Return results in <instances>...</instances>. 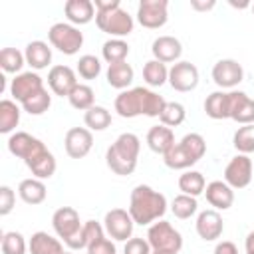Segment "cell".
<instances>
[{"label":"cell","mask_w":254,"mask_h":254,"mask_svg":"<svg viewBox=\"0 0 254 254\" xmlns=\"http://www.w3.org/2000/svg\"><path fill=\"white\" fill-rule=\"evenodd\" d=\"M48 85L56 95L67 97L73 91V87L77 85L75 71L69 65H54L48 73Z\"/></svg>","instance_id":"2e32d148"},{"label":"cell","mask_w":254,"mask_h":254,"mask_svg":"<svg viewBox=\"0 0 254 254\" xmlns=\"http://www.w3.org/2000/svg\"><path fill=\"white\" fill-rule=\"evenodd\" d=\"M65 153L71 159H83L93 147V135L87 127H71L64 139Z\"/></svg>","instance_id":"7c38bea8"},{"label":"cell","mask_w":254,"mask_h":254,"mask_svg":"<svg viewBox=\"0 0 254 254\" xmlns=\"http://www.w3.org/2000/svg\"><path fill=\"white\" fill-rule=\"evenodd\" d=\"M133 226H135V220L131 218L129 210L125 208H111L105 212V218H103V228L105 232L113 238V240H119V242H127L129 238H133Z\"/></svg>","instance_id":"52a82bcc"},{"label":"cell","mask_w":254,"mask_h":254,"mask_svg":"<svg viewBox=\"0 0 254 254\" xmlns=\"http://www.w3.org/2000/svg\"><path fill=\"white\" fill-rule=\"evenodd\" d=\"M246 254H254V230L246 236Z\"/></svg>","instance_id":"816d5d0a"},{"label":"cell","mask_w":254,"mask_h":254,"mask_svg":"<svg viewBox=\"0 0 254 254\" xmlns=\"http://www.w3.org/2000/svg\"><path fill=\"white\" fill-rule=\"evenodd\" d=\"M163 161H165V165L169 167V169H175V171H183V169H189V167H192L196 161L179 145V143H175L165 155H163Z\"/></svg>","instance_id":"e575fe53"},{"label":"cell","mask_w":254,"mask_h":254,"mask_svg":"<svg viewBox=\"0 0 254 254\" xmlns=\"http://www.w3.org/2000/svg\"><path fill=\"white\" fill-rule=\"evenodd\" d=\"M77 73L83 79H95L101 73V62H99V58H95L91 54L81 56L79 62H77Z\"/></svg>","instance_id":"ee69618b"},{"label":"cell","mask_w":254,"mask_h":254,"mask_svg":"<svg viewBox=\"0 0 254 254\" xmlns=\"http://www.w3.org/2000/svg\"><path fill=\"white\" fill-rule=\"evenodd\" d=\"M214 254H238V248H236L234 242H230V240H222V242L216 244Z\"/></svg>","instance_id":"681fc988"},{"label":"cell","mask_w":254,"mask_h":254,"mask_svg":"<svg viewBox=\"0 0 254 254\" xmlns=\"http://www.w3.org/2000/svg\"><path fill=\"white\" fill-rule=\"evenodd\" d=\"M204 113L210 119H230V91H212L204 99Z\"/></svg>","instance_id":"cb8c5ba5"},{"label":"cell","mask_w":254,"mask_h":254,"mask_svg":"<svg viewBox=\"0 0 254 254\" xmlns=\"http://www.w3.org/2000/svg\"><path fill=\"white\" fill-rule=\"evenodd\" d=\"M242 77H244V69L236 60H230V58L218 60L214 64V67H212V79L222 89L236 87L242 81Z\"/></svg>","instance_id":"8fae6325"},{"label":"cell","mask_w":254,"mask_h":254,"mask_svg":"<svg viewBox=\"0 0 254 254\" xmlns=\"http://www.w3.org/2000/svg\"><path fill=\"white\" fill-rule=\"evenodd\" d=\"M95 24L101 32L119 40L133 32V16H129V12L123 8L109 12H95Z\"/></svg>","instance_id":"8992f818"},{"label":"cell","mask_w":254,"mask_h":254,"mask_svg":"<svg viewBox=\"0 0 254 254\" xmlns=\"http://www.w3.org/2000/svg\"><path fill=\"white\" fill-rule=\"evenodd\" d=\"M115 111L117 115L131 119L137 115H147V117H159L167 105L163 95L147 89V87H133L125 89L115 97Z\"/></svg>","instance_id":"6da1fadb"},{"label":"cell","mask_w":254,"mask_h":254,"mask_svg":"<svg viewBox=\"0 0 254 254\" xmlns=\"http://www.w3.org/2000/svg\"><path fill=\"white\" fill-rule=\"evenodd\" d=\"M185 117H187V111H185V105L183 103H179V101H167V105H165V109H163V113L159 115V119H161V123L163 125H167V127H179L183 121H185Z\"/></svg>","instance_id":"b9f144b4"},{"label":"cell","mask_w":254,"mask_h":254,"mask_svg":"<svg viewBox=\"0 0 254 254\" xmlns=\"http://www.w3.org/2000/svg\"><path fill=\"white\" fill-rule=\"evenodd\" d=\"M232 143H234V147H236V151L240 155L254 153V123L238 127L234 137H232Z\"/></svg>","instance_id":"ab89813d"},{"label":"cell","mask_w":254,"mask_h":254,"mask_svg":"<svg viewBox=\"0 0 254 254\" xmlns=\"http://www.w3.org/2000/svg\"><path fill=\"white\" fill-rule=\"evenodd\" d=\"M87 254H117V248L109 238L101 236L87 246Z\"/></svg>","instance_id":"7dc6e473"},{"label":"cell","mask_w":254,"mask_h":254,"mask_svg":"<svg viewBox=\"0 0 254 254\" xmlns=\"http://www.w3.org/2000/svg\"><path fill=\"white\" fill-rule=\"evenodd\" d=\"M0 250H2V254H26L28 244H26V240H24V236L20 232L10 230V232L2 234Z\"/></svg>","instance_id":"7bdbcfd3"},{"label":"cell","mask_w":254,"mask_h":254,"mask_svg":"<svg viewBox=\"0 0 254 254\" xmlns=\"http://www.w3.org/2000/svg\"><path fill=\"white\" fill-rule=\"evenodd\" d=\"M204 196L214 210H228L234 202V189L224 181H212L206 185Z\"/></svg>","instance_id":"ac0fdd59"},{"label":"cell","mask_w":254,"mask_h":254,"mask_svg":"<svg viewBox=\"0 0 254 254\" xmlns=\"http://www.w3.org/2000/svg\"><path fill=\"white\" fill-rule=\"evenodd\" d=\"M26 64V56L16 48H2L0 52V67L6 73H18Z\"/></svg>","instance_id":"8d00e7d4"},{"label":"cell","mask_w":254,"mask_h":254,"mask_svg":"<svg viewBox=\"0 0 254 254\" xmlns=\"http://www.w3.org/2000/svg\"><path fill=\"white\" fill-rule=\"evenodd\" d=\"M147 242L151 244L153 250H171V252L179 254V250L183 248L181 232L167 220H157L149 226Z\"/></svg>","instance_id":"5b68a950"},{"label":"cell","mask_w":254,"mask_h":254,"mask_svg":"<svg viewBox=\"0 0 254 254\" xmlns=\"http://www.w3.org/2000/svg\"><path fill=\"white\" fill-rule=\"evenodd\" d=\"M26 167L32 171V175L40 181L44 179H50L54 173H56V157L46 149L42 147L36 155H32L28 161H26Z\"/></svg>","instance_id":"7402d4cb"},{"label":"cell","mask_w":254,"mask_h":254,"mask_svg":"<svg viewBox=\"0 0 254 254\" xmlns=\"http://www.w3.org/2000/svg\"><path fill=\"white\" fill-rule=\"evenodd\" d=\"M250 8H252V14H254V2H252V6H250Z\"/></svg>","instance_id":"db71d44e"},{"label":"cell","mask_w":254,"mask_h":254,"mask_svg":"<svg viewBox=\"0 0 254 254\" xmlns=\"http://www.w3.org/2000/svg\"><path fill=\"white\" fill-rule=\"evenodd\" d=\"M179 189L183 194H189V196H198L204 192L206 189V181H204V175L198 173V171H185L181 177H179Z\"/></svg>","instance_id":"f546056e"},{"label":"cell","mask_w":254,"mask_h":254,"mask_svg":"<svg viewBox=\"0 0 254 254\" xmlns=\"http://www.w3.org/2000/svg\"><path fill=\"white\" fill-rule=\"evenodd\" d=\"M151 254H177V252H171V250H151Z\"/></svg>","instance_id":"f5cc1de1"},{"label":"cell","mask_w":254,"mask_h":254,"mask_svg":"<svg viewBox=\"0 0 254 254\" xmlns=\"http://www.w3.org/2000/svg\"><path fill=\"white\" fill-rule=\"evenodd\" d=\"M64 254H73V252H67V250H65V252H64Z\"/></svg>","instance_id":"11a10c76"},{"label":"cell","mask_w":254,"mask_h":254,"mask_svg":"<svg viewBox=\"0 0 254 254\" xmlns=\"http://www.w3.org/2000/svg\"><path fill=\"white\" fill-rule=\"evenodd\" d=\"M28 250L30 254H64L65 252L62 242L44 230H38L32 234L28 242Z\"/></svg>","instance_id":"83f0119b"},{"label":"cell","mask_w":254,"mask_h":254,"mask_svg":"<svg viewBox=\"0 0 254 254\" xmlns=\"http://www.w3.org/2000/svg\"><path fill=\"white\" fill-rule=\"evenodd\" d=\"M143 79L151 87H161L165 81H169V69L159 60H149L143 65Z\"/></svg>","instance_id":"d6a6232c"},{"label":"cell","mask_w":254,"mask_h":254,"mask_svg":"<svg viewBox=\"0 0 254 254\" xmlns=\"http://www.w3.org/2000/svg\"><path fill=\"white\" fill-rule=\"evenodd\" d=\"M93 6H95V12H109V10L121 8V2L119 0H95Z\"/></svg>","instance_id":"c3c4849f"},{"label":"cell","mask_w":254,"mask_h":254,"mask_svg":"<svg viewBox=\"0 0 254 254\" xmlns=\"http://www.w3.org/2000/svg\"><path fill=\"white\" fill-rule=\"evenodd\" d=\"M52 226H54L56 234L65 242V240H69L83 224L79 222V214H77L75 208H71V206H62V208H58V210L54 212V216H52Z\"/></svg>","instance_id":"5bb4252c"},{"label":"cell","mask_w":254,"mask_h":254,"mask_svg":"<svg viewBox=\"0 0 254 254\" xmlns=\"http://www.w3.org/2000/svg\"><path fill=\"white\" fill-rule=\"evenodd\" d=\"M133 75H135V71H133L131 64H127V62L111 64V65L107 67V73H105L107 83H109L111 87H115V89H123V91H125V87L131 85Z\"/></svg>","instance_id":"f1b7e54d"},{"label":"cell","mask_w":254,"mask_h":254,"mask_svg":"<svg viewBox=\"0 0 254 254\" xmlns=\"http://www.w3.org/2000/svg\"><path fill=\"white\" fill-rule=\"evenodd\" d=\"M101 56L103 60L111 65V64H119V62H125L127 56H129V44L119 40V38H111L107 40L103 46H101Z\"/></svg>","instance_id":"1f68e13d"},{"label":"cell","mask_w":254,"mask_h":254,"mask_svg":"<svg viewBox=\"0 0 254 254\" xmlns=\"http://www.w3.org/2000/svg\"><path fill=\"white\" fill-rule=\"evenodd\" d=\"M169 2L167 0H141L137 6V22L143 28L157 30L169 20Z\"/></svg>","instance_id":"ba28073f"},{"label":"cell","mask_w":254,"mask_h":254,"mask_svg":"<svg viewBox=\"0 0 254 254\" xmlns=\"http://www.w3.org/2000/svg\"><path fill=\"white\" fill-rule=\"evenodd\" d=\"M151 244L147 242V238H129L125 242V248H123V254H151Z\"/></svg>","instance_id":"bcb514c9"},{"label":"cell","mask_w":254,"mask_h":254,"mask_svg":"<svg viewBox=\"0 0 254 254\" xmlns=\"http://www.w3.org/2000/svg\"><path fill=\"white\" fill-rule=\"evenodd\" d=\"M196 208H198L196 198H194V196H189V194H183V192L177 194V196L173 198V202H171L173 214H175L177 218H181V220L190 218V216L196 212Z\"/></svg>","instance_id":"f35d334b"},{"label":"cell","mask_w":254,"mask_h":254,"mask_svg":"<svg viewBox=\"0 0 254 254\" xmlns=\"http://www.w3.org/2000/svg\"><path fill=\"white\" fill-rule=\"evenodd\" d=\"M129 214L135 224H153L167 212V198L159 190L151 189L149 185H137L131 190L129 198Z\"/></svg>","instance_id":"7a4b0ae2"},{"label":"cell","mask_w":254,"mask_h":254,"mask_svg":"<svg viewBox=\"0 0 254 254\" xmlns=\"http://www.w3.org/2000/svg\"><path fill=\"white\" fill-rule=\"evenodd\" d=\"M230 119L240 125L254 123V99L244 91H230Z\"/></svg>","instance_id":"d6986e66"},{"label":"cell","mask_w":254,"mask_h":254,"mask_svg":"<svg viewBox=\"0 0 254 254\" xmlns=\"http://www.w3.org/2000/svg\"><path fill=\"white\" fill-rule=\"evenodd\" d=\"M252 159L248 155H236L224 169V183L232 189H244L252 181Z\"/></svg>","instance_id":"9c48e42d"},{"label":"cell","mask_w":254,"mask_h":254,"mask_svg":"<svg viewBox=\"0 0 254 254\" xmlns=\"http://www.w3.org/2000/svg\"><path fill=\"white\" fill-rule=\"evenodd\" d=\"M83 123L89 131H105L111 125V113H109V109H105L101 105H93L91 109L85 111Z\"/></svg>","instance_id":"836d02e7"},{"label":"cell","mask_w":254,"mask_h":254,"mask_svg":"<svg viewBox=\"0 0 254 254\" xmlns=\"http://www.w3.org/2000/svg\"><path fill=\"white\" fill-rule=\"evenodd\" d=\"M141 151V139L135 133H121L105 151L107 167L121 177H127L137 167V157Z\"/></svg>","instance_id":"3957f363"},{"label":"cell","mask_w":254,"mask_h":254,"mask_svg":"<svg viewBox=\"0 0 254 254\" xmlns=\"http://www.w3.org/2000/svg\"><path fill=\"white\" fill-rule=\"evenodd\" d=\"M42 147H46V145H44L38 137L30 135V133H26V131H16V133H12L10 139H8V151H10L14 157L22 159L24 163H26L32 155H36Z\"/></svg>","instance_id":"9a60e30c"},{"label":"cell","mask_w":254,"mask_h":254,"mask_svg":"<svg viewBox=\"0 0 254 254\" xmlns=\"http://www.w3.org/2000/svg\"><path fill=\"white\" fill-rule=\"evenodd\" d=\"M20 123V107L12 99L0 101V133H12Z\"/></svg>","instance_id":"4dcf8cb0"},{"label":"cell","mask_w":254,"mask_h":254,"mask_svg":"<svg viewBox=\"0 0 254 254\" xmlns=\"http://www.w3.org/2000/svg\"><path fill=\"white\" fill-rule=\"evenodd\" d=\"M179 145L198 163L202 157H204V153H206V141H204V137L200 135V133H187L181 141H179Z\"/></svg>","instance_id":"60d3db41"},{"label":"cell","mask_w":254,"mask_h":254,"mask_svg":"<svg viewBox=\"0 0 254 254\" xmlns=\"http://www.w3.org/2000/svg\"><path fill=\"white\" fill-rule=\"evenodd\" d=\"M26 64L32 67V69H44L52 64V48L42 42V40H34L26 46Z\"/></svg>","instance_id":"484cf974"},{"label":"cell","mask_w":254,"mask_h":254,"mask_svg":"<svg viewBox=\"0 0 254 254\" xmlns=\"http://www.w3.org/2000/svg\"><path fill=\"white\" fill-rule=\"evenodd\" d=\"M50 105H52V95H50L48 89L44 87V89H40L38 93H34L32 97H28V99L22 103V109H24L26 113H30V115H42V113H46V111L50 109Z\"/></svg>","instance_id":"74e56055"},{"label":"cell","mask_w":254,"mask_h":254,"mask_svg":"<svg viewBox=\"0 0 254 254\" xmlns=\"http://www.w3.org/2000/svg\"><path fill=\"white\" fill-rule=\"evenodd\" d=\"M14 204H16V192L8 185H2L0 187V216L10 214Z\"/></svg>","instance_id":"f6af8a7d"},{"label":"cell","mask_w":254,"mask_h":254,"mask_svg":"<svg viewBox=\"0 0 254 254\" xmlns=\"http://www.w3.org/2000/svg\"><path fill=\"white\" fill-rule=\"evenodd\" d=\"M190 8H194V10H210V8H214V2H212V0H210V2L192 0V2H190Z\"/></svg>","instance_id":"f907efd6"},{"label":"cell","mask_w":254,"mask_h":254,"mask_svg":"<svg viewBox=\"0 0 254 254\" xmlns=\"http://www.w3.org/2000/svg\"><path fill=\"white\" fill-rule=\"evenodd\" d=\"M147 145L153 153L157 155H165L173 145H175V133L171 127L159 123V125H153L147 133Z\"/></svg>","instance_id":"603a6c76"},{"label":"cell","mask_w":254,"mask_h":254,"mask_svg":"<svg viewBox=\"0 0 254 254\" xmlns=\"http://www.w3.org/2000/svg\"><path fill=\"white\" fill-rule=\"evenodd\" d=\"M67 99H69L71 107H75V109H79V111H87V109H91V107L95 105V93H93V89H91L89 85H85V83H77V85L73 87V91L67 95Z\"/></svg>","instance_id":"d590c367"},{"label":"cell","mask_w":254,"mask_h":254,"mask_svg":"<svg viewBox=\"0 0 254 254\" xmlns=\"http://www.w3.org/2000/svg\"><path fill=\"white\" fill-rule=\"evenodd\" d=\"M65 18L73 26H83L89 24L95 18V6L91 0H67L64 6Z\"/></svg>","instance_id":"44dd1931"},{"label":"cell","mask_w":254,"mask_h":254,"mask_svg":"<svg viewBox=\"0 0 254 254\" xmlns=\"http://www.w3.org/2000/svg\"><path fill=\"white\" fill-rule=\"evenodd\" d=\"M151 52H153V60H159L163 64H173V62L177 64V60L183 54V46L175 36H159L153 42Z\"/></svg>","instance_id":"ffe728a7"},{"label":"cell","mask_w":254,"mask_h":254,"mask_svg":"<svg viewBox=\"0 0 254 254\" xmlns=\"http://www.w3.org/2000/svg\"><path fill=\"white\" fill-rule=\"evenodd\" d=\"M169 83L175 91H192L198 85V69L190 62H177L169 69Z\"/></svg>","instance_id":"30bf717a"},{"label":"cell","mask_w":254,"mask_h":254,"mask_svg":"<svg viewBox=\"0 0 254 254\" xmlns=\"http://www.w3.org/2000/svg\"><path fill=\"white\" fill-rule=\"evenodd\" d=\"M101 236H103V226L99 222H95V220H87L69 240H65V244L71 250H81V248L87 250V246L91 242H95L97 238H101Z\"/></svg>","instance_id":"d4e9b609"},{"label":"cell","mask_w":254,"mask_h":254,"mask_svg":"<svg viewBox=\"0 0 254 254\" xmlns=\"http://www.w3.org/2000/svg\"><path fill=\"white\" fill-rule=\"evenodd\" d=\"M196 234L206 240V242H212V240H218L222 236V230H224V222H222V216L218 214V210L214 208H208V210H202L198 216H196Z\"/></svg>","instance_id":"e0dca14e"},{"label":"cell","mask_w":254,"mask_h":254,"mask_svg":"<svg viewBox=\"0 0 254 254\" xmlns=\"http://www.w3.org/2000/svg\"><path fill=\"white\" fill-rule=\"evenodd\" d=\"M40 89H44V79L36 71H22L10 83V95L20 103H24Z\"/></svg>","instance_id":"4fadbf2b"},{"label":"cell","mask_w":254,"mask_h":254,"mask_svg":"<svg viewBox=\"0 0 254 254\" xmlns=\"http://www.w3.org/2000/svg\"><path fill=\"white\" fill-rule=\"evenodd\" d=\"M48 38L50 44L60 50L65 56H73L79 52V48L83 46V34L79 32L77 26L69 24V22H58L48 30Z\"/></svg>","instance_id":"277c9868"},{"label":"cell","mask_w":254,"mask_h":254,"mask_svg":"<svg viewBox=\"0 0 254 254\" xmlns=\"http://www.w3.org/2000/svg\"><path fill=\"white\" fill-rule=\"evenodd\" d=\"M18 194L20 198L26 202V204H42L48 196V189L44 185V181L36 179V177H30V179H24L20 185H18Z\"/></svg>","instance_id":"4316f807"}]
</instances>
